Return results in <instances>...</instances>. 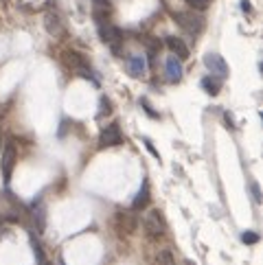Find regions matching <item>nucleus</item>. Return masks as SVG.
Listing matches in <instances>:
<instances>
[{"mask_svg":"<svg viewBox=\"0 0 263 265\" xmlns=\"http://www.w3.org/2000/svg\"><path fill=\"white\" fill-rule=\"evenodd\" d=\"M156 261H158V265H173V254H171V250H160L158 256H156Z\"/></svg>","mask_w":263,"mask_h":265,"instance_id":"nucleus-16","label":"nucleus"},{"mask_svg":"<svg viewBox=\"0 0 263 265\" xmlns=\"http://www.w3.org/2000/svg\"><path fill=\"white\" fill-rule=\"evenodd\" d=\"M187 5H189V7H193V9H197V11H204L208 5H211V0H187Z\"/></svg>","mask_w":263,"mask_h":265,"instance_id":"nucleus-18","label":"nucleus"},{"mask_svg":"<svg viewBox=\"0 0 263 265\" xmlns=\"http://www.w3.org/2000/svg\"><path fill=\"white\" fill-rule=\"evenodd\" d=\"M14 167H16V143H14V138H7V143H5V149H3V156H0V169H3L5 184L11 182V173H14Z\"/></svg>","mask_w":263,"mask_h":265,"instance_id":"nucleus-2","label":"nucleus"},{"mask_svg":"<svg viewBox=\"0 0 263 265\" xmlns=\"http://www.w3.org/2000/svg\"><path fill=\"white\" fill-rule=\"evenodd\" d=\"M141 105L145 107V110H147V114H149V116H152V118H158V112H154V110H152V105L147 103V99H141Z\"/></svg>","mask_w":263,"mask_h":265,"instance_id":"nucleus-22","label":"nucleus"},{"mask_svg":"<svg viewBox=\"0 0 263 265\" xmlns=\"http://www.w3.org/2000/svg\"><path fill=\"white\" fill-rule=\"evenodd\" d=\"M224 123L228 125L230 129H237V125H235V118H232V114H230V112H224Z\"/></svg>","mask_w":263,"mask_h":265,"instance_id":"nucleus-21","label":"nucleus"},{"mask_svg":"<svg viewBox=\"0 0 263 265\" xmlns=\"http://www.w3.org/2000/svg\"><path fill=\"white\" fill-rule=\"evenodd\" d=\"M42 265H53V263H46V261H44V263H42Z\"/></svg>","mask_w":263,"mask_h":265,"instance_id":"nucleus-26","label":"nucleus"},{"mask_svg":"<svg viewBox=\"0 0 263 265\" xmlns=\"http://www.w3.org/2000/svg\"><path fill=\"white\" fill-rule=\"evenodd\" d=\"M149 197H152V193H149V180H143L141 189H139V193H136L134 202H132V208H134V210L145 208L149 204Z\"/></svg>","mask_w":263,"mask_h":265,"instance_id":"nucleus-12","label":"nucleus"},{"mask_svg":"<svg viewBox=\"0 0 263 265\" xmlns=\"http://www.w3.org/2000/svg\"><path fill=\"white\" fill-rule=\"evenodd\" d=\"M31 213H33V219L38 224V232H44L46 228V206L42 202V197H38L33 204H31Z\"/></svg>","mask_w":263,"mask_h":265,"instance_id":"nucleus-11","label":"nucleus"},{"mask_svg":"<svg viewBox=\"0 0 263 265\" xmlns=\"http://www.w3.org/2000/svg\"><path fill=\"white\" fill-rule=\"evenodd\" d=\"M165 75H167V79L173 81V83H178L182 79V75H184V70H182V62L178 59L176 55H169L167 57V62H165Z\"/></svg>","mask_w":263,"mask_h":265,"instance_id":"nucleus-8","label":"nucleus"},{"mask_svg":"<svg viewBox=\"0 0 263 265\" xmlns=\"http://www.w3.org/2000/svg\"><path fill=\"white\" fill-rule=\"evenodd\" d=\"M167 226H165V219H163V213L158 208L149 210V215L145 217V232L149 239H160L165 234Z\"/></svg>","mask_w":263,"mask_h":265,"instance_id":"nucleus-4","label":"nucleus"},{"mask_svg":"<svg viewBox=\"0 0 263 265\" xmlns=\"http://www.w3.org/2000/svg\"><path fill=\"white\" fill-rule=\"evenodd\" d=\"M31 250H33L35 263H38V265H42V263H44V248H42L40 239L35 237V232H31Z\"/></svg>","mask_w":263,"mask_h":265,"instance_id":"nucleus-15","label":"nucleus"},{"mask_svg":"<svg viewBox=\"0 0 263 265\" xmlns=\"http://www.w3.org/2000/svg\"><path fill=\"white\" fill-rule=\"evenodd\" d=\"M97 22H99V38L103 40L105 44H110L114 53H121V42H123L121 29H116V27H112V24L103 22L101 18H97Z\"/></svg>","mask_w":263,"mask_h":265,"instance_id":"nucleus-3","label":"nucleus"},{"mask_svg":"<svg viewBox=\"0 0 263 265\" xmlns=\"http://www.w3.org/2000/svg\"><path fill=\"white\" fill-rule=\"evenodd\" d=\"M241 9L243 11H250V3H248V0H241Z\"/></svg>","mask_w":263,"mask_h":265,"instance_id":"nucleus-25","label":"nucleus"},{"mask_svg":"<svg viewBox=\"0 0 263 265\" xmlns=\"http://www.w3.org/2000/svg\"><path fill=\"white\" fill-rule=\"evenodd\" d=\"M123 143V134H121V127L118 123H110L101 129L99 134V147L105 149V147H118Z\"/></svg>","mask_w":263,"mask_h":265,"instance_id":"nucleus-5","label":"nucleus"},{"mask_svg":"<svg viewBox=\"0 0 263 265\" xmlns=\"http://www.w3.org/2000/svg\"><path fill=\"white\" fill-rule=\"evenodd\" d=\"M44 27H46V31L53 33V35H57L59 31H62V16L57 14V11H49V14L44 16Z\"/></svg>","mask_w":263,"mask_h":265,"instance_id":"nucleus-13","label":"nucleus"},{"mask_svg":"<svg viewBox=\"0 0 263 265\" xmlns=\"http://www.w3.org/2000/svg\"><path fill=\"white\" fill-rule=\"evenodd\" d=\"M110 110H112V103H110V99H101V112L99 114H110Z\"/></svg>","mask_w":263,"mask_h":265,"instance_id":"nucleus-20","label":"nucleus"},{"mask_svg":"<svg viewBox=\"0 0 263 265\" xmlns=\"http://www.w3.org/2000/svg\"><path fill=\"white\" fill-rule=\"evenodd\" d=\"M204 66L211 70V75L219 77V79H226V77H228V64H226L224 57L217 55V53H206V55H204Z\"/></svg>","mask_w":263,"mask_h":265,"instance_id":"nucleus-6","label":"nucleus"},{"mask_svg":"<svg viewBox=\"0 0 263 265\" xmlns=\"http://www.w3.org/2000/svg\"><path fill=\"white\" fill-rule=\"evenodd\" d=\"M114 226H116V232L118 234H134L136 232V226H139V219H136L134 215H129V213H118L114 215Z\"/></svg>","mask_w":263,"mask_h":265,"instance_id":"nucleus-7","label":"nucleus"},{"mask_svg":"<svg viewBox=\"0 0 263 265\" xmlns=\"http://www.w3.org/2000/svg\"><path fill=\"white\" fill-rule=\"evenodd\" d=\"M171 18L176 20V24H180L187 33L197 35L204 29V18L197 16V14H187V11H173Z\"/></svg>","mask_w":263,"mask_h":265,"instance_id":"nucleus-1","label":"nucleus"},{"mask_svg":"<svg viewBox=\"0 0 263 265\" xmlns=\"http://www.w3.org/2000/svg\"><path fill=\"white\" fill-rule=\"evenodd\" d=\"M165 44H167V48H169V51L173 53V55H176L178 59H187L189 57V46L184 44V40H180V38H176V35H169V38L165 40Z\"/></svg>","mask_w":263,"mask_h":265,"instance_id":"nucleus-9","label":"nucleus"},{"mask_svg":"<svg viewBox=\"0 0 263 265\" xmlns=\"http://www.w3.org/2000/svg\"><path fill=\"white\" fill-rule=\"evenodd\" d=\"M143 145H145V147H147V152L152 154L154 158H158V160H160V156H158L156 149H154V145H152V141H149V138H143Z\"/></svg>","mask_w":263,"mask_h":265,"instance_id":"nucleus-19","label":"nucleus"},{"mask_svg":"<svg viewBox=\"0 0 263 265\" xmlns=\"http://www.w3.org/2000/svg\"><path fill=\"white\" fill-rule=\"evenodd\" d=\"M202 88H204L211 96H215V94H219V90H222V79L215 77V75H208L202 79Z\"/></svg>","mask_w":263,"mask_h":265,"instance_id":"nucleus-14","label":"nucleus"},{"mask_svg":"<svg viewBox=\"0 0 263 265\" xmlns=\"http://www.w3.org/2000/svg\"><path fill=\"white\" fill-rule=\"evenodd\" d=\"M125 66H127L129 75L136 77V79L145 75V70H147V62H145V57H143V55H129L127 62H125Z\"/></svg>","mask_w":263,"mask_h":265,"instance_id":"nucleus-10","label":"nucleus"},{"mask_svg":"<svg viewBox=\"0 0 263 265\" xmlns=\"http://www.w3.org/2000/svg\"><path fill=\"white\" fill-rule=\"evenodd\" d=\"M94 5H97V9H110V3H107V0H94Z\"/></svg>","mask_w":263,"mask_h":265,"instance_id":"nucleus-24","label":"nucleus"},{"mask_svg":"<svg viewBox=\"0 0 263 265\" xmlns=\"http://www.w3.org/2000/svg\"><path fill=\"white\" fill-rule=\"evenodd\" d=\"M250 189H252V195H254V202H256V204H259V202H261V193H259V184H256V182H252V184H250Z\"/></svg>","mask_w":263,"mask_h":265,"instance_id":"nucleus-23","label":"nucleus"},{"mask_svg":"<svg viewBox=\"0 0 263 265\" xmlns=\"http://www.w3.org/2000/svg\"><path fill=\"white\" fill-rule=\"evenodd\" d=\"M241 241L248 245H254V243H259V234L254 230H246V232H241Z\"/></svg>","mask_w":263,"mask_h":265,"instance_id":"nucleus-17","label":"nucleus"}]
</instances>
